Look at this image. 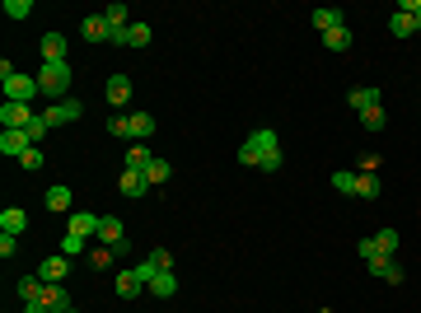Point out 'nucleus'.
<instances>
[{
    "label": "nucleus",
    "mask_w": 421,
    "mask_h": 313,
    "mask_svg": "<svg viewBox=\"0 0 421 313\" xmlns=\"http://www.w3.org/2000/svg\"><path fill=\"white\" fill-rule=\"evenodd\" d=\"M239 164L257 168V173H277V168H281V141H277V131H272V126H257L244 145H239Z\"/></svg>",
    "instance_id": "obj_1"
},
{
    "label": "nucleus",
    "mask_w": 421,
    "mask_h": 313,
    "mask_svg": "<svg viewBox=\"0 0 421 313\" xmlns=\"http://www.w3.org/2000/svg\"><path fill=\"white\" fill-rule=\"evenodd\" d=\"M70 61H43V70H38V84H43L47 103H66L70 99Z\"/></svg>",
    "instance_id": "obj_2"
},
{
    "label": "nucleus",
    "mask_w": 421,
    "mask_h": 313,
    "mask_svg": "<svg viewBox=\"0 0 421 313\" xmlns=\"http://www.w3.org/2000/svg\"><path fill=\"white\" fill-rule=\"evenodd\" d=\"M38 94H43L38 75H19V70H14V75L5 79V99H10V103H33Z\"/></svg>",
    "instance_id": "obj_3"
},
{
    "label": "nucleus",
    "mask_w": 421,
    "mask_h": 313,
    "mask_svg": "<svg viewBox=\"0 0 421 313\" xmlns=\"http://www.w3.org/2000/svg\"><path fill=\"white\" fill-rule=\"evenodd\" d=\"M99 243H103V248H112V253H127V248H132V238H127V229H122V220H117V215H103V224H99Z\"/></svg>",
    "instance_id": "obj_4"
},
{
    "label": "nucleus",
    "mask_w": 421,
    "mask_h": 313,
    "mask_svg": "<svg viewBox=\"0 0 421 313\" xmlns=\"http://www.w3.org/2000/svg\"><path fill=\"white\" fill-rule=\"evenodd\" d=\"M33 117H38V112L28 108V103H10V99L0 103V126H5V131H23Z\"/></svg>",
    "instance_id": "obj_5"
},
{
    "label": "nucleus",
    "mask_w": 421,
    "mask_h": 313,
    "mask_svg": "<svg viewBox=\"0 0 421 313\" xmlns=\"http://www.w3.org/2000/svg\"><path fill=\"white\" fill-rule=\"evenodd\" d=\"M66 276H70L66 253H52V258H43V267H38V280H43V285H66Z\"/></svg>",
    "instance_id": "obj_6"
},
{
    "label": "nucleus",
    "mask_w": 421,
    "mask_h": 313,
    "mask_svg": "<svg viewBox=\"0 0 421 313\" xmlns=\"http://www.w3.org/2000/svg\"><path fill=\"white\" fill-rule=\"evenodd\" d=\"M112 290H117V300H136V295L145 290V276L136 267H127V271H117V280H112Z\"/></svg>",
    "instance_id": "obj_7"
},
{
    "label": "nucleus",
    "mask_w": 421,
    "mask_h": 313,
    "mask_svg": "<svg viewBox=\"0 0 421 313\" xmlns=\"http://www.w3.org/2000/svg\"><path fill=\"white\" fill-rule=\"evenodd\" d=\"M99 224H103V215H89V211H70V224H66V234H80V238H99Z\"/></svg>",
    "instance_id": "obj_8"
},
{
    "label": "nucleus",
    "mask_w": 421,
    "mask_h": 313,
    "mask_svg": "<svg viewBox=\"0 0 421 313\" xmlns=\"http://www.w3.org/2000/svg\"><path fill=\"white\" fill-rule=\"evenodd\" d=\"M366 267H370V276H379L384 285H403V276H407V271L398 267V258H375V262H366Z\"/></svg>",
    "instance_id": "obj_9"
},
{
    "label": "nucleus",
    "mask_w": 421,
    "mask_h": 313,
    "mask_svg": "<svg viewBox=\"0 0 421 313\" xmlns=\"http://www.w3.org/2000/svg\"><path fill=\"white\" fill-rule=\"evenodd\" d=\"M150 136H155V117H150V112H132V117H127V141L145 145Z\"/></svg>",
    "instance_id": "obj_10"
},
{
    "label": "nucleus",
    "mask_w": 421,
    "mask_h": 313,
    "mask_svg": "<svg viewBox=\"0 0 421 313\" xmlns=\"http://www.w3.org/2000/svg\"><path fill=\"white\" fill-rule=\"evenodd\" d=\"M28 150H33V145H28V136H23V131H0V155H5V159H23Z\"/></svg>",
    "instance_id": "obj_11"
},
{
    "label": "nucleus",
    "mask_w": 421,
    "mask_h": 313,
    "mask_svg": "<svg viewBox=\"0 0 421 313\" xmlns=\"http://www.w3.org/2000/svg\"><path fill=\"white\" fill-rule=\"evenodd\" d=\"M43 304H47V313H70V309H75L66 285H43Z\"/></svg>",
    "instance_id": "obj_12"
},
{
    "label": "nucleus",
    "mask_w": 421,
    "mask_h": 313,
    "mask_svg": "<svg viewBox=\"0 0 421 313\" xmlns=\"http://www.w3.org/2000/svg\"><path fill=\"white\" fill-rule=\"evenodd\" d=\"M103 99H108L112 108H122V103L132 99V79H127V75H108V84H103Z\"/></svg>",
    "instance_id": "obj_13"
},
{
    "label": "nucleus",
    "mask_w": 421,
    "mask_h": 313,
    "mask_svg": "<svg viewBox=\"0 0 421 313\" xmlns=\"http://www.w3.org/2000/svg\"><path fill=\"white\" fill-rule=\"evenodd\" d=\"M23 229H28V215H23L19 206H5V211H0V234H14V238H19Z\"/></svg>",
    "instance_id": "obj_14"
},
{
    "label": "nucleus",
    "mask_w": 421,
    "mask_h": 313,
    "mask_svg": "<svg viewBox=\"0 0 421 313\" xmlns=\"http://www.w3.org/2000/svg\"><path fill=\"white\" fill-rule=\"evenodd\" d=\"M342 23H346V14H342V10H333V5L314 10V28H319V33H333V28H342Z\"/></svg>",
    "instance_id": "obj_15"
},
{
    "label": "nucleus",
    "mask_w": 421,
    "mask_h": 313,
    "mask_svg": "<svg viewBox=\"0 0 421 313\" xmlns=\"http://www.w3.org/2000/svg\"><path fill=\"white\" fill-rule=\"evenodd\" d=\"M80 28H85L89 43H108V38H112V28H108V19H103V14H85V23H80Z\"/></svg>",
    "instance_id": "obj_16"
},
{
    "label": "nucleus",
    "mask_w": 421,
    "mask_h": 313,
    "mask_svg": "<svg viewBox=\"0 0 421 313\" xmlns=\"http://www.w3.org/2000/svg\"><path fill=\"white\" fill-rule=\"evenodd\" d=\"M117 187H122V197H145V192H150V182H145V173H132V168H122Z\"/></svg>",
    "instance_id": "obj_17"
},
{
    "label": "nucleus",
    "mask_w": 421,
    "mask_h": 313,
    "mask_svg": "<svg viewBox=\"0 0 421 313\" xmlns=\"http://www.w3.org/2000/svg\"><path fill=\"white\" fill-rule=\"evenodd\" d=\"M388 33H393V38H412V33H417V19H412L407 10H393V14H388Z\"/></svg>",
    "instance_id": "obj_18"
},
{
    "label": "nucleus",
    "mask_w": 421,
    "mask_h": 313,
    "mask_svg": "<svg viewBox=\"0 0 421 313\" xmlns=\"http://www.w3.org/2000/svg\"><path fill=\"white\" fill-rule=\"evenodd\" d=\"M150 295H155V300H174L178 295V276L174 271H159V276L150 280Z\"/></svg>",
    "instance_id": "obj_19"
},
{
    "label": "nucleus",
    "mask_w": 421,
    "mask_h": 313,
    "mask_svg": "<svg viewBox=\"0 0 421 313\" xmlns=\"http://www.w3.org/2000/svg\"><path fill=\"white\" fill-rule=\"evenodd\" d=\"M379 192H384L379 173H356V197H366V202H375Z\"/></svg>",
    "instance_id": "obj_20"
},
{
    "label": "nucleus",
    "mask_w": 421,
    "mask_h": 313,
    "mask_svg": "<svg viewBox=\"0 0 421 313\" xmlns=\"http://www.w3.org/2000/svg\"><path fill=\"white\" fill-rule=\"evenodd\" d=\"M43 61H66V38L61 33H43Z\"/></svg>",
    "instance_id": "obj_21"
},
{
    "label": "nucleus",
    "mask_w": 421,
    "mask_h": 313,
    "mask_svg": "<svg viewBox=\"0 0 421 313\" xmlns=\"http://www.w3.org/2000/svg\"><path fill=\"white\" fill-rule=\"evenodd\" d=\"M150 164H155V155H150L145 145H132V150H127V164H122V168H132V173H145Z\"/></svg>",
    "instance_id": "obj_22"
},
{
    "label": "nucleus",
    "mask_w": 421,
    "mask_h": 313,
    "mask_svg": "<svg viewBox=\"0 0 421 313\" xmlns=\"http://www.w3.org/2000/svg\"><path fill=\"white\" fill-rule=\"evenodd\" d=\"M169 178H174V164H169V159H159V155H155V164L145 168V182H150V187H159V182H169Z\"/></svg>",
    "instance_id": "obj_23"
},
{
    "label": "nucleus",
    "mask_w": 421,
    "mask_h": 313,
    "mask_svg": "<svg viewBox=\"0 0 421 313\" xmlns=\"http://www.w3.org/2000/svg\"><path fill=\"white\" fill-rule=\"evenodd\" d=\"M112 258H117V253H112V248H103V243H94L85 253V267H94V271H103V267H112Z\"/></svg>",
    "instance_id": "obj_24"
},
{
    "label": "nucleus",
    "mask_w": 421,
    "mask_h": 313,
    "mask_svg": "<svg viewBox=\"0 0 421 313\" xmlns=\"http://www.w3.org/2000/svg\"><path fill=\"white\" fill-rule=\"evenodd\" d=\"M47 211H70V187H66V182L47 187Z\"/></svg>",
    "instance_id": "obj_25"
},
{
    "label": "nucleus",
    "mask_w": 421,
    "mask_h": 313,
    "mask_svg": "<svg viewBox=\"0 0 421 313\" xmlns=\"http://www.w3.org/2000/svg\"><path fill=\"white\" fill-rule=\"evenodd\" d=\"M361 126H366V131H384V126H388L384 103H375V108H366V112H361Z\"/></svg>",
    "instance_id": "obj_26"
},
{
    "label": "nucleus",
    "mask_w": 421,
    "mask_h": 313,
    "mask_svg": "<svg viewBox=\"0 0 421 313\" xmlns=\"http://www.w3.org/2000/svg\"><path fill=\"white\" fill-rule=\"evenodd\" d=\"M323 47H328V52H346V47H351V28H333V33H323Z\"/></svg>",
    "instance_id": "obj_27"
},
{
    "label": "nucleus",
    "mask_w": 421,
    "mask_h": 313,
    "mask_svg": "<svg viewBox=\"0 0 421 313\" xmlns=\"http://www.w3.org/2000/svg\"><path fill=\"white\" fill-rule=\"evenodd\" d=\"M346 103H351L356 112H366V108H375V103H379V89H351V94H346Z\"/></svg>",
    "instance_id": "obj_28"
},
{
    "label": "nucleus",
    "mask_w": 421,
    "mask_h": 313,
    "mask_svg": "<svg viewBox=\"0 0 421 313\" xmlns=\"http://www.w3.org/2000/svg\"><path fill=\"white\" fill-rule=\"evenodd\" d=\"M127 47H150V23H127Z\"/></svg>",
    "instance_id": "obj_29"
},
{
    "label": "nucleus",
    "mask_w": 421,
    "mask_h": 313,
    "mask_svg": "<svg viewBox=\"0 0 421 313\" xmlns=\"http://www.w3.org/2000/svg\"><path fill=\"white\" fill-rule=\"evenodd\" d=\"M14 290H19V300H23V304H28V300H43V280H38V276H23Z\"/></svg>",
    "instance_id": "obj_30"
},
{
    "label": "nucleus",
    "mask_w": 421,
    "mask_h": 313,
    "mask_svg": "<svg viewBox=\"0 0 421 313\" xmlns=\"http://www.w3.org/2000/svg\"><path fill=\"white\" fill-rule=\"evenodd\" d=\"M375 248L384 253V258H393V253H398V229H379V234H375Z\"/></svg>",
    "instance_id": "obj_31"
},
{
    "label": "nucleus",
    "mask_w": 421,
    "mask_h": 313,
    "mask_svg": "<svg viewBox=\"0 0 421 313\" xmlns=\"http://www.w3.org/2000/svg\"><path fill=\"white\" fill-rule=\"evenodd\" d=\"M47 131H52V126H47V122H43V112H38L33 122L23 126V136H28V145H43V136H47Z\"/></svg>",
    "instance_id": "obj_32"
},
{
    "label": "nucleus",
    "mask_w": 421,
    "mask_h": 313,
    "mask_svg": "<svg viewBox=\"0 0 421 313\" xmlns=\"http://www.w3.org/2000/svg\"><path fill=\"white\" fill-rule=\"evenodd\" d=\"M333 187L342 192V197H356V173H351V168H342V173H333Z\"/></svg>",
    "instance_id": "obj_33"
},
{
    "label": "nucleus",
    "mask_w": 421,
    "mask_h": 313,
    "mask_svg": "<svg viewBox=\"0 0 421 313\" xmlns=\"http://www.w3.org/2000/svg\"><path fill=\"white\" fill-rule=\"evenodd\" d=\"M103 19H108V28H127V5L117 0V5H108L103 10Z\"/></svg>",
    "instance_id": "obj_34"
},
{
    "label": "nucleus",
    "mask_w": 421,
    "mask_h": 313,
    "mask_svg": "<svg viewBox=\"0 0 421 313\" xmlns=\"http://www.w3.org/2000/svg\"><path fill=\"white\" fill-rule=\"evenodd\" d=\"M89 238H80V234H66V238H61V253H66V258H80V253H89Z\"/></svg>",
    "instance_id": "obj_35"
},
{
    "label": "nucleus",
    "mask_w": 421,
    "mask_h": 313,
    "mask_svg": "<svg viewBox=\"0 0 421 313\" xmlns=\"http://www.w3.org/2000/svg\"><path fill=\"white\" fill-rule=\"evenodd\" d=\"M5 14H10V19H28V14H33V0H5Z\"/></svg>",
    "instance_id": "obj_36"
},
{
    "label": "nucleus",
    "mask_w": 421,
    "mask_h": 313,
    "mask_svg": "<svg viewBox=\"0 0 421 313\" xmlns=\"http://www.w3.org/2000/svg\"><path fill=\"white\" fill-rule=\"evenodd\" d=\"M43 122L47 126H66V108H61V103H47V108H43Z\"/></svg>",
    "instance_id": "obj_37"
},
{
    "label": "nucleus",
    "mask_w": 421,
    "mask_h": 313,
    "mask_svg": "<svg viewBox=\"0 0 421 313\" xmlns=\"http://www.w3.org/2000/svg\"><path fill=\"white\" fill-rule=\"evenodd\" d=\"M379 168H384V159H379L375 150H370V155H361V164H356V173H379Z\"/></svg>",
    "instance_id": "obj_38"
},
{
    "label": "nucleus",
    "mask_w": 421,
    "mask_h": 313,
    "mask_svg": "<svg viewBox=\"0 0 421 313\" xmlns=\"http://www.w3.org/2000/svg\"><path fill=\"white\" fill-rule=\"evenodd\" d=\"M19 168H28V173H38V168H43V145H33V150H28V155L19 159Z\"/></svg>",
    "instance_id": "obj_39"
},
{
    "label": "nucleus",
    "mask_w": 421,
    "mask_h": 313,
    "mask_svg": "<svg viewBox=\"0 0 421 313\" xmlns=\"http://www.w3.org/2000/svg\"><path fill=\"white\" fill-rule=\"evenodd\" d=\"M150 262H155L159 271H174V258H169V248H155V253H150Z\"/></svg>",
    "instance_id": "obj_40"
},
{
    "label": "nucleus",
    "mask_w": 421,
    "mask_h": 313,
    "mask_svg": "<svg viewBox=\"0 0 421 313\" xmlns=\"http://www.w3.org/2000/svg\"><path fill=\"white\" fill-rule=\"evenodd\" d=\"M356 253H361V258H366V262L384 258V253H379V248H375V238H361V248H356Z\"/></svg>",
    "instance_id": "obj_41"
},
{
    "label": "nucleus",
    "mask_w": 421,
    "mask_h": 313,
    "mask_svg": "<svg viewBox=\"0 0 421 313\" xmlns=\"http://www.w3.org/2000/svg\"><path fill=\"white\" fill-rule=\"evenodd\" d=\"M14 253H19V238L5 234V238H0V258H14Z\"/></svg>",
    "instance_id": "obj_42"
},
{
    "label": "nucleus",
    "mask_w": 421,
    "mask_h": 313,
    "mask_svg": "<svg viewBox=\"0 0 421 313\" xmlns=\"http://www.w3.org/2000/svg\"><path fill=\"white\" fill-rule=\"evenodd\" d=\"M398 10H407V14H412V19H417V33H421V0H403Z\"/></svg>",
    "instance_id": "obj_43"
},
{
    "label": "nucleus",
    "mask_w": 421,
    "mask_h": 313,
    "mask_svg": "<svg viewBox=\"0 0 421 313\" xmlns=\"http://www.w3.org/2000/svg\"><path fill=\"white\" fill-rule=\"evenodd\" d=\"M108 131L117 136V141H122V136H127V117H112V122H108Z\"/></svg>",
    "instance_id": "obj_44"
},
{
    "label": "nucleus",
    "mask_w": 421,
    "mask_h": 313,
    "mask_svg": "<svg viewBox=\"0 0 421 313\" xmlns=\"http://www.w3.org/2000/svg\"><path fill=\"white\" fill-rule=\"evenodd\" d=\"M23 313H47V304L43 300H28V304H23Z\"/></svg>",
    "instance_id": "obj_45"
},
{
    "label": "nucleus",
    "mask_w": 421,
    "mask_h": 313,
    "mask_svg": "<svg viewBox=\"0 0 421 313\" xmlns=\"http://www.w3.org/2000/svg\"><path fill=\"white\" fill-rule=\"evenodd\" d=\"M70 313H80V309H70Z\"/></svg>",
    "instance_id": "obj_46"
}]
</instances>
